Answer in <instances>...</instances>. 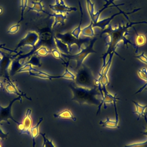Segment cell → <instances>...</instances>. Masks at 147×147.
Wrapping results in <instances>:
<instances>
[{
  "mask_svg": "<svg viewBox=\"0 0 147 147\" xmlns=\"http://www.w3.org/2000/svg\"><path fill=\"white\" fill-rule=\"evenodd\" d=\"M138 24H145V21H139V22H131L127 23L126 25H121L119 23L118 27L113 28L111 24L108 25L107 28H106L102 32L98 34V36L100 37L104 34H107V36H105V40L106 41V44L107 46V49L106 52L103 54L101 57L103 60L102 67L105 66L106 63V59L107 56L111 53L116 54L118 56L122 59V57L119 55V54L116 52V49L119 44V42H122L123 47L127 46L128 44H131L136 48V45L130 41L126 37L127 35L129 34L128 29L131 28L133 25Z\"/></svg>",
  "mask_w": 147,
  "mask_h": 147,
  "instance_id": "cell-1",
  "label": "cell"
},
{
  "mask_svg": "<svg viewBox=\"0 0 147 147\" xmlns=\"http://www.w3.org/2000/svg\"><path fill=\"white\" fill-rule=\"evenodd\" d=\"M69 87L72 93V100L78 103L80 105L86 104L88 105L99 106L101 102V99H98L96 96L100 95L97 86L88 88L70 84Z\"/></svg>",
  "mask_w": 147,
  "mask_h": 147,
  "instance_id": "cell-2",
  "label": "cell"
},
{
  "mask_svg": "<svg viewBox=\"0 0 147 147\" xmlns=\"http://www.w3.org/2000/svg\"><path fill=\"white\" fill-rule=\"evenodd\" d=\"M77 70L75 75V82L76 86L92 88L96 86L95 78L91 69L87 65L83 64Z\"/></svg>",
  "mask_w": 147,
  "mask_h": 147,
  "instance_id": "cell-3",
  "label": "cell"
},
{
  "mask_svg": "<svg viewBox=\"0 0 147 147\" xmlns=\"http://www.w3.org/2000/svg\"><path fill=\"white\" fill-rule=\"evenodd\" d=\"M99 38L98 35L92 37L90 40L88 44L86 46V47L82 48V49L76 54L75 55H69V54H64L61 53V55L65 58H67L69 60H74L76 63V69H78L83 64L85 59L87 57V56L92 53H97L94 49V44L96 41V40Z\"/></svg>",
  "mask_w": 147,
  "mask_h": 147,
  "instance_id": "cell-4",
  "label": "cell"
},
{
  "mask_svg": "<svg viewBox=\"0 0 147 147\" xmlns=\"http://www.w3.org/2000/svg\"><path fill=\"white\" fill-rule=\"evenodd\" d=\"M55 37L60 40L68 46L69 52H71V51H72V47L73 45H76L78 48V51H80L83 48V45L88 44L90 40L91 39L90 37H87L85 38H77L75 37H74L71 32H65L64 33H57Z\"/></svg>",
  "mask_w": 147,
  "mask_h": 147,
  "instance_id": "cell-5",
  "label": "cell"
},
{
  "mask_svg": "<svg viewBox=\"0 0 147 147\" xmlns=\"http://www.w3.org/2000/svg\"><path fill=\"white\" fill-rule=\"evenodd\" d=\"M17 100H19L20 102V103H22V96H18V97L14 98L13 99H12L10 101L9 105L6 107H2L0 105V125H1V123L2 121H6L8 125H10V123L9 121V119H11L12 121H13L15 123H16L17 124V126L21 123V122H19L17 121L16 120H15L11 114L12 105L14 102H16Z\"/></svg>",
  "mask_w": 147,
  "mask_h": 147,
  "instance_id": "cell-6",
  "label": "cell"
},
{
  "mask_svg": "<svg viewBox=\"0 0 147 147\" xmlns=\"http://www.w3.org/2000/svg\"><path fill=\"white\" fill-rule=\"evenodd\" d=\"M117 8L119 10V12L118 13H114L113 14V15H111L110 17H108V18H105V19H103V20H98L96 22H95V23H93L92 24V26L93 28H95V27H98V28H100L102 30H104L107 26H108L109 24H110V22L112 20L114 19V18L117 16H118L119 14H123L125 16V17L129 21V19L128 18V17L127 16V14H132V13H134V12H136L140 10L141 9V8H138V9H134L133 11H132L131 12H128V13H126V12H124L123 11L121 10L120 9H119L118 7Z\"/></svg>",
  "mask_w": 147,
  "mask_h": 147,
  "instance_id": "cell-7",
  "label": "cell"
},
{
  "mask_svg": "<svg viewBox=\"0 0 147 147\" xmlns=\"http://www.w3.org/2000/svg\"><path fill=\"white\" fill-rule=\"evenodd\" d=\"M39 38L40 37L37 33L29 32L25 37L21 39L20 42L18 44L16 50L22 46H29L35 48L36 45H38V43L40 42Z\"/></svg>",
  "mask_w": 147,
  "mask_h": 147,
  "instance_id": "cell-8",
  "label": "cell"
},
{
  "mask_svg": "<svg viewBox=\"0 0 147 147\" xmlns=\"http://www.w3.org/2000/svg\"><path fill=\"white\" fill-rule=\"evenodd\" d=\"M114 54V53H111L109 55V59L106 61V63L105 65V66L102 68L100 74H99V77L97 79L100 82L102 87H106V86L109 83L107 74L111 64Z\"/></svg>",
  "mask_w": 147,
  "mask_h": 147,
  "instance_id": "cell-9",
  "label": "cell"
},
{
  "mask_svg": "<svg viewBox=\"0 0 147 147\" xmlns=\"http://www.w3.org/2000/svg\"><path fill=\"white\" fill-rule=\"evenodd\" d=\"M32 110L30 109L26 110L23 121L21 123L17 126L18 129L20 130L21 134H30V129L32 126V118H31Z\"/></svg>",
  "mask_w": 147,
  "mask_h": 147,
  "instance_id": "cell-10",
  "label": "cell"
},
{
  "mask_svg": "<svg viewBox=\"0 0 147 147\" xmlns=\"http://www.w3.org/2000/svg\"><path fill=\"white\" fill-rule=\"evenodd\" d=\"M49 6L54 13H67L71 11H76L78 10L75 7L68 6L65 5L64 0H56L55 4L49 5Z\"/></svg>",
  "mask_w": 147,
  "mask_h": 147,
  "instance_id": "cell-11",
  "label": "cell"
},
{
  "mask_svg": "<svg viewBox=\"0 0 147 147\" xmlns=\"http://www.w3.org/2000/svg\"><path fill=\"white\" fill-rule=\"evenodd\" d=\"M48 15L51 17H53L55 19L54 22L52 24V25L51 26L52 30H53L55 27L59 24L61 25H64L65 24V21L67 18V13H53V14H51V13H48Z\"/></svg>",
  "mask_w": 147,
  "mask_h": 147,
  "instance_id": "cell-12",
  "label": "cell"
},
{
  "mask_svg": "<svg viewBox=\"0 0 147 147\" xmlns=\"http://www.w3.org/2000/svg\"><path fill=\"white\" fill-rule=\"evenodd\" d=\"M7 79L9 80V82L7 83V84L5 86V89L6 90V91H7L8 93H9V94H15L17 95L18 96H25L28 100H32V99L30 98H29V97L26 96L25 94H23L22 92L19 91L18 90V88L13 84V83L12 82H11L9 79V78H7Z\"/></svg>",
  "mask_w": 147,
  "mask_h": 147,
  "instance_id": "cell-13",
  "label": "cell"
},
{
  "mask_svg": "<svg viewBox=\"0 0 147 147\" xmlns=\"http://www.w3.org/2000/svg\"><path fill=\"white\" fill-rule=\"evenodd\" d=\"M105 2H106V3L104 5L103 7L100 9L99 10H98L96 13H95L94 17H93V18L91 20V21H92L93 23H95V22H96L98 20H99V17H100V14L103 12V10H105L106 9H107V7H109L111 4H113V6H115V7H118V6H121V5H125V3H122V4H119V5H115L114 3V1H115V0H105Z\"/></svg>",
  "mask_w": 147,
  "mask_h": 147,
  "instance_id": "cell-14",
  "label": "cell"
},
{
  "mask_svg": "<svg viewBox=\"0 0 147 147\" xmlns=\"http://www.w3.org/2000/svg\"><path fill=\"white\" fill-rule=\"evenodd\" d=\"M42 0H40L39 1H31L30 5L27 6V8L28 9V11L32 10L36 11L37 13L42 12L48 14V12L45 11L44 9V5L42 4Z\"/></svg>",
  "mask_w": 147,
  "mask_h": 147,
  "instance_id": "cell-15",
  "label": "cell"
},
{
  "mask_svg": "<svg viewBox=\"0 0 147 147\" xmlns=\"http://www.w3.org/2000/svg\"><path fill=\"white\" fill-rule=\"evenodd\" d=\"M29 72V75L32 76H35V77H38L40 78L41 79H48L49 80H52L53 79H59V78H61V76L60 75H58V76H53V75H51L46 72L41 71L40 70H37V69H35L33 71H30Z\"/></svg>",
  "mask_w": 147,
  "mask_h": 147,
  "instance_id": "cell-16",
  "label": "cell"
},
{
  "mask_svg": "<svg viewBox=\"0 0 147 147\" xmlns=\"http://www.w3.org/2000/svg\"><path fill=\"white\" fill-rule=\"evenodd\" d=\"M42 120H43L42 117L40 118L37 123L34 126L31 127V128L30 129V134L31 135V137L32 138V147H35V145H36L35 139L38 136V134L40 133L39 126H40V124L41 123Z\"/></svg>",
  "mask_w": 147,
  "mask_h": 147,
  "instance_id": "cell-17",
  "label": "cell"
},
{
  "mask_svg": "<svg viewBox=\"0 0 147 147\" xmlns=\"http://www.w3.org/2000/svg\"><path fill=\"white\" fill-rule=\"evenodd\" d=\"M53 117L56 118H60V119H71L73 121H76V118H75L71 111L68 110H65L64 111H62L60 113L54 114Z\"/></svg>",
  "mask_w": 147,
  "mask_h": 147,
  "instance_id": "cell-18",
  "label": "cell"
},
{
  "mask_svg": "<svg viewBox=\"0 0 147 147\" xmlns=\"http://www.w3.org/2000/svg\"><path fill=\"white\" fill-rule=\"evenodd\" d=\"M54 42L56 47L61 53L64 54H69L70 52L68 46L55 36H54Z\"/></svg>",
  "mask_w": 147,
  "mask_h": 147,
  "instance_id": "cell-19",
  "label": "cell"
},
{
  "mask_svg": "<svg viewBox=\"0 0 147 147\" xmlns=\"http://www.w3.org/2000/svg\"><path fill=\"white\" fill-rule=\"evenodd\" d=\"M78 3H79V9H80V21L79 23V25L77 27H76L74 30H72L71 33V34L75 37L77 38H80V34L81 33V25H82V22L83 20V10H82V7L81 5V3L80 2V1H78Z\"/></svg>",
  "mask_w": 147,
  "mask_h": 147,
  "instance_id": "cell-20",
  "label": "cell"
},
{
  "mask_svg": "<svg viewBox=\"0 0 147 147\" xmlns=\"http://www.w3.org/2000/svg\"><path fill=\"white\" fill-rule=\"evenodd\" d=\"M92 24H93V22H92V21L91 20L90 24L88 26L83 28L82 29L81 33L83 36L87 37H94V36H96L95 34V33H94V31L93 29Z\"/></svg>",
  "mask_w": 147,
  "mask_h": 147,
  "instance_id": "cell-21",
  "label": "cell"
},
{
  "mask_svg": "<svg viewBox=\"0 0 147 147\" xmlns=\"http://www.w3.org/2000/svg\"><path fill=\"white\" fill-rule=\"evenodd\" d=\"M146 41L145 36L142 34H138L136 33V36L135 39V45H136V53H137L138 48L140 47L143 46Z\"/></svg>",
  "mask_w": 147,
  "mask_h": 147,
  "instance_id": "cell-22",
  "label": "cell"
},
{
  "mask_svg": "<svg viewBox=\"0 0 147 147\" xmlns=\"http://www.w3.org/2000/svg\"><path fill=\"white\" fill-rule=\"evenodd\" d=\"M99 124L103 127L118 129L119 128V126H118V122L116 121H111L108 117L106 118V120L105 121H100L99 122Z\"/></svg>",
  "mask_w": 147,
  "mask_h": 147,
  "instance_id": "cell-23",
  "label": "cell"
},
{
  "mask_svg": "<svg viewBox=\"0 0 147 147\" xmlns=\"http://www.w3.org/2000/svg\"><path fill=\"white\" fill-rule=\"evenodd\" d=\"M132 102L135 105L136 107V111L133 112V113L138 114V117L137 118V120L138 121L141 117H143L145 115V110L147 108V105L145 106H142L134 100H132Z\"/></svg>",
  "mask_w": 147,
  "mask_h": 147,
  "instance_id": "cell-24",
  "label": "cell"
},
{
  "mask_svg": "<svg viewBox=\"0 0 147 147\" xmlns=\"http://www.w3.org/2000/svg\"><path fill=\"white\" fill-rule=\"evenodd\" d=\"M86 6H87V11L88 12L89 16L91 17V19L92 20L95 14L94 3H93V2L91 0H86Z\"/></svg>",
  "mask_w": 147,
  "mask_h": 147,
  "instance_id": "cell-25",
  "label": "cell"
},
{
  "mask_svg": "<svg viewBox=\"0 0 147 147\" xmlns=\"http://www.w3.org/2000/svg\"><path fill=\"white\" fill-rule=\"evenodd\" d=\"M68 64H67V65H65V71L64 72V74L61 76V78H64V79H69V80H75V75H74L72 72H71L70 71H69V69H68Z\"/></svg>",
  "mask_w": 147,
  "mask_h": 147,
  "instance_id": "cell-26",
  "label": "cell"
},
{
  "mask_svg": "<svg viewBox=\"0 0 147 147\" xmlns=\"http://www.w3.org/2000/svg\"><path fill=\"white\" fill-rule=\"evenodd\" d=\"M50 53H51V54L52 55V56L56 58V59H60L61 60V61H63V64L65 65L66 64H68L69 63V60L67 62L65 61H64L63 58H62V55H61V53L57 49V48H53L52 49L51 51H50Z\"/></svg>",
  "mask_w": 147,
  "mask_h": 147,
  "instance_id": "cell-27",
  "label": "cell"
},
{
  "mask_svg": "<svg viewBox=\"0 0 147 147\" xmlns=\"http://www.w3.org/2000/svg\"><path fill=\"white\" fill-rule=\"evenodd\" d=\"M50 53V51L44 46L40 47L36 51H34V54L40 56H46Z\"/></svg>",
  "mask_w": 147,
  "mask_h": 147,
  "instance_id": "cell-28",
  "label": "cell"
},
{
  "mask_svg": "<svg viewBox=\"0 0 147 147\" xmlns=\"http://www.w3.org/2000/svg\"><path fill=\"white\" fill-rule=\"evenodd\" d=\"M39 134H40L42 138H43V145L42 147H55L54 144H53L52 140H49L46 136L45 134L40 133Z\"/></svg>",
  "mask_w": 147,
  "mask_h": 147,
  "instance_id": "cell-29",
  "label": "cell"
},
{
  "mask_svg": "<svg viewBox=\"0 0 147 147\" xmlns=\"http://www.w3.org/2000/svg\"><path fill=\"white\" fill-rule=\"evenodd\" d=\"M36 69L32 67V65L29 63H25L22 67L20 68L16 72V73L18 72H30V71H33Z\"/></svg>",
  "mask_w": 147,
  "mask_h": 147,
  "instance_id": "cell-30",
  "label": "cell"
},
{
  "mask_svg": "<svg viewBox=\"0 0 147 147\" xmlns=\"http://www.w3.org/2000/svg\"><path fill=\"white\" fill-rule=\"evenodd\" d=\"M28 0H21V18L20 21L18 22V24L23 20L24 13L25 9L28 6Z\"/></svg>",
  "mask_w": 147,
  "mask_h": 147,
  "instance_id": "cell-31",
  "label": "cell"
},
{
  "mask_svg": "<svg viewBox=\"0 0 147 147\" xmlns=\"http://www.w3.org/2000/svg\"><path fill=\"white\" fill-rule=\"evenodd\" d=\"M26 63H29V64H31L32 65H34L38 67H40L41 65L40 61V59L38 58L37 56H36V55H34V56H33L30 59V60L28 61H27Z\"/></svg>",
  "mask_w": 147,
  "mask_h": 147,
  "instance_id": "cell-32",
  "label": "cell"
},
{
  "mask_svg": "<svg viewBox=\"0 0 147 147\" xmlns=\"http://www.w3.org/2000/svg\"><path fill=\"white\" fill-rule=\"evenodd\" d=\"M137 74L141 79L146 82H147V69L146 68H142L141 69H138Z\"/></svg>",
  "mask_w": 147,
  "mask_h": 147,
  "instance_id": "cell-33",
  "label": "cell"
},
{
  "mask_svg": "<svg viewBox=\"0 0 147 147\" xmlns=\"http://www.w3.org/2000/svg\"><path fill=\"white\" fill-rule=\"evenodd\" d=\"M123 147H147V140L142 142H138L126 145Z\"/></svg>",
  "mask_w": 147,
  "mask_h": 147,
  "instance_id": "cell-34",
  "label": "cell"
},
{
  "mask_svg": "<svg viewBox=\"0 0 147 147\" xmlns=\"http://www.w3.org/2000/svg\"><path fill=\"white\" fill-rule=\"evenodd\" d=\"M19 28H20V24L17 23V24H16L15 25H13L11 26L10 27V28L9 29V30H7V33H10V34L16 33L18 31Z\"/></svg>",
  "mask_w": 147,
  "mask_h": 147,
  "instance_id": "cell-35",
  "label": "cell"
},
{
  "mask_svg": "<svg viewBox=\"0 0 147 147\" xmlns=\"http://www.w3.org/2000/svg\"><path fill=\"white\" fill-rule=\"evenodd\" d=\"M134 57L138 59L139 60H140L142 63L147 64V56L145 55V54L144 52H142L140 55L135 56Z\"/></svg>",
  "mask_w": 147,
  "mask_h": 147,
  "instance_id": "cell-36",
  "label": "cell"
},
{
  "mask_svg": "<svg viewBox=\"0 0 147 147\" xmlns=\"http://www.w3.org/2000/svg\"><path fill=\"white\" fill-rule=\"evenodd\" d=\"M9 135V133H5L1 129V127H0V138L2 139V140H5L7 138V136Z\"/></svg>",
  "mask_w": 147,
  "mask_h": 147,
  "instance_id": "cell-37",
  "label": "cell"
},
{
  "mask_svg": "<svg viewBox=\"0 0 147 147\" xmlns=\"http://www.w3.org/2000/svg\"><path fill=\"white\" fill-rule=\"evenodd\" d=\"M146 87H147V82L145 83V84H144L143 86H142L141 87H140V88L135 93V94H137L141 92L142 90H144V88H145Z\"/></svg>",
  "mask_w": 147,
  "mask_h": 147,
  "instance_id": "cell-38",
  "label": "cell"
},
{
  "mask_svg": "<svg viewBox=\"0 0 147 147\" xmlns=\"http://www.w3.org/2000/svg\"><path fill=\"white\" fill-rule=\"evenodd\" d=\"M143 117H144L145 121V122H146V125H147V117H146V115L145 114ZM141 133L142 134V135H145V136H147V128H146V130L145 131H144V132H141Z\"/></svg>",
  "mask_w": 147,
  "mask_h": 147,
  "instance_id": "cell-39",
  "label": "cell"
},
{
  "mask_svg": "<svg viewBox=\"0 0 147 147\" xmlns=\"http://www.w3.org/2000/svg\"><path fill=\"white\" fill-rule=\"evenodd\" d=\"M2 13H3V9L1 7H0V14H1Z\"/></svg>",
  "mask_w": 147,
  "mask_h": 147,
  "instance_id": "cell-40",
  "label": "cell"
},
{
  "mask_svg": "<svg viewBox=\"0 0 147 147\" xmlns=\"http://www.w3.org/2000/svg\"><path fill=\"white\" fill-rule=\"evenodd\" d=\"M0 88H3V83L0 82Z\"/></svg>",
  "mask_w": 147,
  "mask_h": 147,
  "instance_id": "cell-41",
  "label": "cell"
},
{
  "mask_svg": "<svg viewBox=\"0 0 147 147\" xmlns=\"http://www.w3.org/2000/svg\"><path fill=\"white\" fill-rule=\"evenodd\" d=\"M5 44H2L1 46H0V49H1V48H2V47H3V46H5Z\"/></svg>",
  "mask_w": 147,
  "mask_h": 147,
  "instance_id": "cell-42",
  "label": "cell"
},
{
  "mask_svg": "<svg viewBox=\"0 0 147 147\" xmlns=\"http://www.w3.org/2000/svg\"><path fill=\"white\" fill-rule=\"evenodd\" d=\"M0 147H2V144L1 143V142H0Z\"/></svg>",
  "mask_w": 147,
  "mask_h": 147,
  "instance_id": "cell-43",
  "label": "cell"
},
{
  "mask_svg": "<svg viewBox=\"0 0 147 147\" xmlns=\"http://www.w3.org/2000/svg\"><path fill=\"white\" fill-rule=\"evenodd\" d=\"M145 115H147V113H145Z\"/></svg>",
  "mask_w": 147,
  "mask_h": 147,
  "instance_id": "cell-44",
  "label": "cell"
},
{
  "mask_svg": "<svg viewBox=\"0 0 147 147\" xmlns=\"http://www.w3.org/2000/svg\"><path fill=\"white\" fill-rule=\"evenodd\" d=\"M146 33H147V30H146Z\"/></svg>",
  "mask_w": 147,
  "mask_h": 147,
  "instance_id": "cell-45",
  "label": "cell"
},
{
  "mask_svg": "<svg viewBox=\"0 0 147 147\" xmlns=\"http://www.w3.org/2000/svg\"><path fill=\"white\" fill-rule=\"evenodd\" d=\"M1 45H2V44H0V46H1Z\"/></svg>",
  "mask_w": 147,
  "mask_h": 147,
  "instance_id": "cell-46",
  "label": "cell"
}]
</instances>
